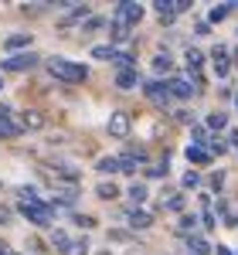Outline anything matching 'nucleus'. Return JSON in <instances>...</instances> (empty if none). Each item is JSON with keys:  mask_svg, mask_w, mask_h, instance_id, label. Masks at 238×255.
Segmentation results:
<instances>
[{"mask_svg": "<svg viewBox=\"0 0 238 255\" xmlns=\"http://www.w3.org/2000/svg\"><path fill=\"white\" fill-rule=\"evenodd\" d=\"M184 157H187V163H194V167H208V163H211V153H208L204 146H187Z\"/></svg>", "mask_w": 238, "mask_h": 255, "instance_id": "obj_17", "label": "nucleus"}, {"mask_svg": "<svg viewBox=\"0 0 238 255\" xmlns=\"http://www.w3.org/2000/svg\"><path fill=\"white\" fill-rule=\"evenodd\" d=\"M225 225H228V228H238V215H232V211H228V215H225Z\"/></svg>", "mask_w": 238, "mask_h": 255, "instance_id": "obj_45", "label": "nucleus"}, {"mask_svg": "<svg viewBox=\"0 0 238 255\" xmlns=\"http://www.w3.org/2000/svg\"><path fill=\"white\" fill-rule=\"evenodd\" d=\"M129 129H133V113H126V109H116V113H109L106 133H109L113 139H126V136H129Z\"/></svg>", "mask_w": 238, "mask_h": 255, "instance_id": "obj_4", "label": "nucleus"}, {"mask_svg": "<svg viewBox=\"0 0 238 255\" xmlns=\"http://www.w3.org/2000/svg\"><path fill=\"white\" fill-rule=\"evenodd\" d=\"M75 252H79V255H89V238H79V242H75Z\"/></svg>", "mask_w": 238, "mask_h": 255, "instance_id": "obj_43", "label": "nucleus"}, {"mask_svg": "<svg viewBox=\"0 0 238 255\" xmlns=\"http://www.w3.org/2000/svg\"><path fill=\"white\" fill-rule=\"evenodd\" d=\"M116 65L119 68H136V58L129 51H116Z\"/></svg>", "mask_w": 238, "mask_h": 255, "instance_id": "obj_38", "label": "nucleus"}, {"mask_svg": "<svg viewBox=\"0 0 238 255\" xmlns=\"http://www.w3.org/2000/svg\"><path fill=\"white\" fill-rule=\"evenodd\" d=\"M232 10H235L232 3H218V7H211V10H208V24H221V20H228Z\"/></svg>", "mask_w": 238, "mask_h": 255, "instance_id": "obj_24", "label": "nucleus"}, {"mask_svg": "<svg viewBox=\"0 0 238 255\" xmlns=\"http://www.w3.org/2000/svg\"><path fill=\"white\" fill-rule=\"evenodd\" d=\"M122 221H126L133 232H146V228L153 225V215H146V211H139V208H126V211H122Z\"/></svg>", "mask_w": 238, "mask_h": 255, "instance_id": "obj_7", "label": "nucleus"}, {"mask_svg": "<svg viewBox=\"0 0 238 255\" xmlns=\"http://www.w3.org/2000/svg\"><path fill=\"white\" fill-rule=\"evenodd\" d=\"M44 65L38 51H20V55H7V58H0V72H31V68H38Z\"/></svg>", "mask_w": 238, "mask_h": 255, "instance_id": "obj_3", "label": "nucleus"}, {"mask_svg": "<svg viewBox=\"0 0 238 255\" xmlns=\"http://www.w3.org/2000/svg\"><path fill=\"white\" fill-rule=\"evenodd\" d=\"M194 31H198V34H211V24H208V20H201V24L194 27Z\"/></svg>", "mask_w": 238, "mask_h": 255, "instance_id": "obj_46", "label": "nucleus"}, {"mask_svg": "<svg viewBox=\"0 0 238 255\" xmlns=\"http://www.w3.org/2000/svg\"><path fill=\"white\" fill-rule=\"evenodd\" d=\"M170 174V167H167V157L160 160V163H150V167H146V177H150V180H160V177H167Z\"/></svg>", "mask_w": 238, "mask_h": 255, "instance_id": "obj_32", "label": "nucleus"}, {"mask_svg": "<svg viewBox=\"0 0 238 255\" xmlns=\"http://www.w3.org/2000/svg\"><path fill=\"white\" fill-rule=\"evenodd\" d=\"M129 31H133V27H129L122 17H113V20H109V44H113V48L122 44V41L129 38Z\"/></svg>", "mask_w": 238, "mask_h": 255, "instance_id": "obj_12", "label": "nucleus"}, {"mask_svg": "<svg viewBox=\"0 0 238 255\" xmlns=\"http://www.w3.org/2000/svg\"><path fill=\"white\" fill-rule=\"evenodd\" d=\"M198 221H201V228H204V232H211V228H215V221H218V218H215V211H204V215H201Z\"/></svg>", "mask_w": 238, "mask_h": 255, "instance_id": "obj_40", "label": "nucleus"}, {"mask_svg": "<svg viewBox=\"0 0 238 255\" xmlns=\"http://www.w3.org/2000/svg\"><path fill=\"white\" fill-rule=\"evenodd\" d=\"M208 129H204V126H198V123H194V126H191V146H204V150H208Z\"/></svg>", "mask_w": 238, "mask_h": 255, "instance_id": "obj_29", "label": "nucleus"}, {"mask_svg": "<svg viewBox=\"0 0 238 255\" xmlns=\"http://www.w3.org/2000/svg\"><path fill=\"white\" fill-rule=\"evenodd\" d=\"M208 187H211L215 194H221V187H225V170H215V174L208 177Z\"/></svg>", "mask_w": 238, "mask_h": 255, "instance_id": "obj_35", "label": "nucleus"}, {"mask_svg": "<svg viewBox=\"0 0 238 255\" xmlns=\"http://www.w3.org/2000/svg\"><path fill=\"white\" fill-rule=\"evenodd\" d=\"M187 249H191V255H211V245H208L201 235H191V238H187Z\"/></svg>", "mask_w": 238, "mask_h": 255, "instance_id": "obj_27", "label": "nucleus"}, {"mask_svg": "<svg viewBox=\"0 0 238 255\" xmlns=\"http://www.w3.org/2000/svg\"><path fill=\"white\" fill-rule=\"evenodd\" d=\"M194 232H198V215H180V221H177V235L191 238Z\"/></svg>", "mask_w": 238, "mask_h": 255, "instance_id": "obj_22", "label": "nucleus"}, {"mask_svg": "<svg viewBox=\"0 0 238 255\" xmlns=\"http://www.w3.org/2000/svg\"><path fill=\"white\" fill-rule=\"evenodd\" d=\"M20 215L27 218L34 228H51V225H55V208H51L48 201H41V197L38 201H27V204L20 201Z\"/></svg>", "mask_w": 238, "mask_h": 255, "instance_id": "obj_2", "label": "nucleus"}, {"mask_svg": "<svg viewBox=\"0 0 238 255\" xmlns=\"http://www.w3.org/2000/svg\"><path fill=\"white\" fill-rule=\"evenodd\" d=\"M153 72H157V75L174 72V58H170V51H157V55H153Z\"/></svg>", "mask_w": 238, "mask_h": 255, "instance_id": "obj_21", "label": "nucleus"}, {"mask_svg": "<svg viewBox=\"0 0 238 255\" xmlns=\"http://www.w3.org/2000/svg\"><path fill=\"white\" fill-rule=\"evenodd\" d=\"M232 99H235V109H238V92H235V96H232Z\"/></svg>", "mask_w": 238, "mask_h": 255, "instance_id": "obj_49", "label": "nucleus"}, {"mask_svg": "<svg viewBox=\"0 0 238 255\" xmlns=\"http://www.w3.org/2000/svg\"><path fill=\"white\" fill-rule=\"evenodd\" d=\"M139 92L150 99L153 106H160V109H167V106H170V89H167V82L150 79V82H143V85H139Z\"/></svg>", "mask_w": 238, "mask_h": 255, "instance_id": "obj_5", "label": "nucleus"}, {"mask_svg": "<svg viewBox=\"0 0 238 255\" xmlns=\"http://www.w3.org/2000/svg\"><path fill=\"white\" fill-rule=\"evenodd\" d=\"M10 208H7V204H0V225H10Z\"/></svg>", "mask_w": 238, "mask_h": 255, "instance_id": "obj_42", "label": "nucleus"}, {"mask_svg": "<svg viewBox=\"0 0 238 255\" xmlns=\"http://www.w3.org/2000/svg\"><path fill=\"white\" fill-rule=\"evenodd\" d=\"M55 204H61V208H75V191H58Z\"/></svg>", "mask_w": 238, "mask_h": 255, "instance_id": "obj_37", "label": "nucleus"}, {"mask_svg": "<svg viewBox=\"0 0 238 255\" xmlns=\"http://www.w3.org/2000/svg\"><path fill=\"white\" fill-rule=\"evenodd\" d=\"M96 197H99V201H116V197H119V187L113 184V180H102L99 187H96Z\"/></svg>", "mask_w": 238, "mask_h": 255, "instance_id": "obj_26", "label": "nucleus"}, {"mask_svg": "<svg viewBox=\"0 0 238 255\" xmlns=\"http://www.w3.org/2000/svg\"><path fill=\"white\" fill-rule=\"evenodd\" d=\"M167 89H170V99H191V96H194L191 79H180V75H174V79L167 82Z\"/></svg>", "mask_w": 238, "mask_h": 255, "instance_id": "obj_13", "label": "nucleus"}, {"mask_svg": "<svg viewBox=\"0 0 238 255\" xmlns=\"http://www.w3.org/2000/svg\"><path fill=\"white\" fill-rule=\"evenodd\" d=\"M180 184H184V187L191 191V187H198V184H201V174H198V170H187V174L180 177Z\"/></svg>", "mask_w": 238, "mask_h": 255, "instance_id": "obj_39", "label": "nucleus"}, {"mask_svg": "<svg viewBox=\"0 0 238 255\" xmlns=\"http://www.w3.org/2000/svg\"><path fill=\"white\" fill-rule=\"evenodd\" d=\"M31 31H17V34H7L3 38V48L10 51V55H20V51H31Z\"/></svg>", "mask_w": 238, "mask_h": 255, "instance_id": "obj_9", "label": "nucleus"}, {"mask_svg": "<svg viewBox=\"0 0 238 255\" xmlns=\"http://www.w3.org/2000/svg\"><path fill=\"white\" fill-rule=\"evenodd\" d=\"M211 68H215L218 79H228V72H232V55H228L225 44H218V48L211 51Z\"/></svg>", "mask_w": 238, "mask_h": 255, "instance_id": "obj_6", "label": "nucleus"}, {"mask_svg": "<svg viewBox=\"0 0 238 255\" xmlns=\"http://www.w3.org/2000/svg\"><path fill=\"white\" fill-rule=\"evenodd\" d=\"M228 146H238V129H228V136H225Z\"/></svg>", "mask_w": 238, "mask_h": 255, "instance_id": "obj_44", "label": "nucleus"}, {"mask_svg": "<svg viewBox=\"0 0 238 255\" xmlns=\"http://www.w3.org/2000/svg\"><path fill=\"white\" fill-rule=\"evenodd\" d=\"M89 14H92V10H89L85 3H72V7L65 10V17L58 20V27H72V24H79V27H82V20L89 17Z\"/></svg>", "mask_w": 238, "mask_h": 255, "instance_id": "obj_10", "label": "nucleus"}, {"mask_svg": "<svg viewBox=\"0 0 238 255\" xmlns=\"http://www.w3.org/2000/svg\"><path fill=\"white\" fill-rule=\"evenodd\" d=\"M116 51H119V48H113V44H96L89 55H92L96 61H116Z\"/></svg>", "mask_w": 238, "mask_h": 255, "instance_id": "obj_25", "label": "nucleus"}, {"mask_svg": "<svg viewBox=\"0 0 238 255\" xmlns=\"http://www.w3.org/2000/svg\"><path fill=\"white\" fill-rule=\"evenodd\" d=\"M72 221H75L79 228H85V232L96 228V218H92V215H79V211H72Z\"/></svg>", "mask_w": 238, "mask_h": 255, "instance_id": "obj_34", "label": "nucleus"}, {"mask_svg": "<svg viewBox=\"0 0 238 255\" xmlns=\"http://www.w3.org/2000/svg\"><path fill=\"white\" fill-rule=\"evenodd\" d=\"M20 133H24V129H20L10 116H0V139H17Z\"/></svg>", "mask_w": 238, "mask_h": 255, "instance_id": "obj_19", "label": "nucleus"}, {"mask_svg": "<svg viewBox=\"0 0 238 255\" xmlns=\"http://www.w3.org/2000/svg\"><path fill=\"white\" fill-rule=\"evenodd\" d=\"M225 150H228L225 136H211V139H208V153H225Z\"/></svg>", "mask_w": 238, "mask_h": 255, "instance_id": "obj_36", "label": "nucleus"}, {"mask_svg": "<svg viewBox=\"0 0 238 255\" xmlns=\"http://www.w3.org/2000/svg\"><path fill=\"white\" fill-rule=\"evenodd\" d=\"M96 170L99 174H119V157H99Z\"/></svg>", "mask_w": 238, "mask_h": 255, "instance_id": "obj_31", "label": "nucleus"}, {"mask_svg": "<svg viewBox=\"0 0 238 255\" xmlns=\"http://www.w3.org/2000/svg\"><path fill=\"white\" fill-rule=\"evenodd\" d=\"M184 204H187V194H170V197H163V211H184Z\"/></svg>", "mask_w": 238, "mask_h": 255, "instance_id": "obj_28", "label": "nucleus"}, {"mask_svg": "<svg viewBox=\"0 0 238 255\" xmlns=\"http://www.w3.org/2000/svg\"><path fill=\"white\" fill-rule=\"evenodd\" d=\"M0 255H10V249H7V245H3V242H0Z\"/></svg>", "mask_w": 238, "mask_h": 255, "instance_id": "obj_48", "label": "nucleus"}, {"mask_svg": "<svg viewBox=\"0 0 238 255\" xmlns=\"http://www.w3.org/2000/svg\"><path fill=\"white\" fill-rule=\"evenodd\" d=\"M44 123H48V119H44L41 109H20V119H17L20 129H41Z\"/></svg>", "mask_w": 238, "mask_h": 255, "instance_id": "obj_11", "label": "nucleus"}, {"mask_svg": "<svg viewBox=\"0 0 238 255\" xmlns=\"http://www.w3.org/2000/svg\"><path fill=\"white\" fill-rule=\"evenodd\" d=\"M146 194H150V191H146V184H129V191H126V197L133 201V208H136V204H143V201H146Z\"/></svg>", "mask_w": 238, "mask_h": 255, "instance_id": "obj_30", "label": "nucleus"}, {"mask_svg": "<svg viewBox=\"0 0 238 255\" xmlns=\"http://www.w3.org/2000/svg\"><path fill=\"white\" fill-rule=\"evenodd\" d=\"M184 65H187V72H191V75H201V65H204V55H201L198 48H187V51H184Z\"/></svg>", "mask_w": 238, "mask_h": 255, "instance_id": "obj_18", "label": "nucleus"}, {"mask_svg": "<svg viewBox=\"0 0 238 255\" xmlns=\"http://www.w3.org/2000/svg\"><path fill=\"white\" fill-rule=\"evenodd\" d=\"M153 14L160 17V24H174V20H177L174 0H157V3H153Z\"/></svg>", "mask_w": 238, "mask_h": 255, "instance_id": "obj_16", "label": "nucleus"}, {"mask_svg": "<svg viewBox=\"0 0 238 255\" xmlns=\"http://www.w3.org/2000/svg\"><path fill=\"white\" fill-rule=\"evenodd\" d=\"M208 126H211V129H218V133H221V129L228 126V113H221V109H218V113H208Z\"/></svg>", "mask_w": 238, "mask_h": 255, "instance_id": "obj_33", "label": "nucleus"}, {"mask_svg": "<svg viewBox=\"0 0 238 255\" xmlns=\"http://www.w3.org/2000/svg\"><path fill=\"white\" fill-rule=\"evenodd\" d=\"M51 245H55L61 255H72V252H75V238L68 235L65 228H55V232H51Z\"/></svg>", "mask_w": 238, "mask_h": 255, "instance_id": "obj_15", "label": "nucleus"}, {"mask_svg": "<svg viewBox=\"0 0 238 255\" xmlns=\"http://www.w3.org/2000/svg\"><path fill=\"white\" fill-rule=\"evenodd\" d=\"M116 17H122L129 27H136L139 20L146 17V7H143V3H119V7H116Z\"/></svg>", "mask_w": 238, "mask_h": 255, "instance_id": "obj_8", "label": "nucleus"}, {"mask_svg": "<svg viewBox=\"0 0 238 255\" xmlns=\"http://www.w3.org/2000/svg\"><path fill=\"white\" fill-rule=\"evenodd\" d=\"M215 255H232V249H228V245H218V249H215Z\"/></svg>", "mask_w": 238, "mask_h": 255, "instance_id": "obj_47", "label": "nucleus"}, {"mask_svg": "<svg viewBox=\"0 0 238 255\" xmlns=\"http://www.w3.org/2000/svg\"><path fill=\"white\" fill-rule=\"evenodd\" d=\"M0 89H3V75H0Z\"/></svg>", "mask_w": 238, "mask_h": 255, "instance_id": "obj_50", "label": "nucleus"}, {"mask_svg": "<svg viewBox=\"0 0 238 255\" xmlns=\"http://www.w3.org/2000/svg\"><path fill=\"white\" fill-rule=\"evenodd\" d=\"M44 68H48V75L61 85H82V82L89 79V68L79 65V61L72 58H61V55H51V58H44Z\"/></svg>", "mask_w": 238, "mask_h": 255, "instance_id": "obj_1", "label": "nucleus"}, {"mask_svg": "<svg viewBox=\"0 0 238 255\" xmlns=\"http://www.w3.org/2000/svg\"><path fill=\"white\" fill-rule=\"evenodd\" d=\"M177 123H184V126H194V113H187V109H177Z\"/></svg>", "mask_w": 238, "mask_h": 255, "instance_id": "obj_41", "label": "nucleus"}, {"mask_svg": "<svg viewBox=\"0 0 238 255\" xmlns=\"http://www.w3.org/2000/svg\"><path fill=\"white\" fill-rule=\"evenodd\" d=\"M10 255H17V252H10Z\"/></svg>", "mask_w": 238, "mask_h": 255, "instance_id": "obj_51", "label": "nucleus"}, {"mask_svg": "<svg viewBox=\"0 0 238 255\" xmlns=\"http://www.w3.org/2000/svg\"><path fill=\"white\" fill-rule=\"evenodd\" d=\"M51 174L65 180V184H79V170H72L68 163H51Z\"/></svg>", "mask_w": 238, "mask_h": 255, "instance_id": "obj_20", "label": "nucleus"}, {"mask_svg": "<svg viewBox=\"0 0 238 255\" xmlns=\"http://www.w3.org/2000/svg\"><path fill=\"white\" fill-rule=\"evenodd\" d=\"M106 24H109V20L102 17V14H89V17L82 20V34H96L99 27H106Z\"/></svg>", "mask_w": 238, "mask_h": 255, "instance_id": "obj_23", "label": "nucleus"}, {"mask_svg": "<svg viewBox=\"0 0 238 255\" xmlns=\"http://www.w3.org/2000/svg\"><path fill=\"white\" fill-rule=\"evenodd\" d=\"M116 85L122 89V92H129V89L143 85V79H139V72H136V68H119V72H116Z\"/></svg>", "mask_w": 238, "mask_h": 255, "instance_id": "obj_14", "label": "nucleus"}]
</instances>
